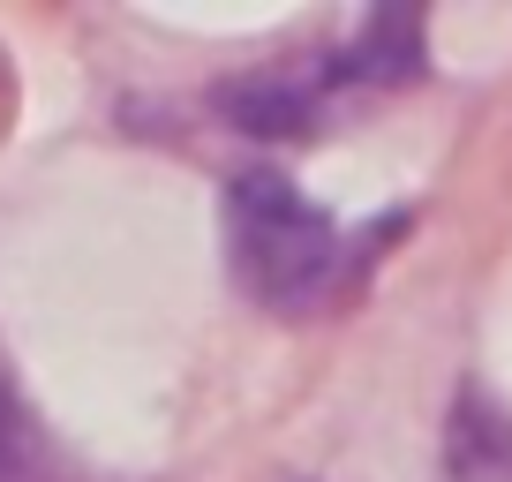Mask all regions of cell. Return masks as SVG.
I'll return each instance as SVG.
<instances>
[{"label": "cell", "mask_w": 512, "mask_h": 482, "mask_svg": "<svg viewBox=\"0 0 512 482\" xmlns=\"http://www.w3.org/2000/svg\"><path fill=\"white\" fill-rule=\"evenodd\" d=\"M46 475V437H38L31 407L0 385V482H38Z\"/></svg>", "instance_id": "obj_2"}, {"label": "cell", "mask_w": 512, "mask_h": 482, "mask_svg": "<svg viewBox=\"0 0 512 482\" xmlns=\"http://www.w3.org/2000/svg\"><path fill=\"white\" fill-rule=\"evenodd\" d=\"M226 264H234V287L256 309H294L324 302V294L347 279V234L332 226V211L309 204L287 174L272 166H241L226 181Z\"/></svg>", "instance_id": "obj_1"}]
</instances>
